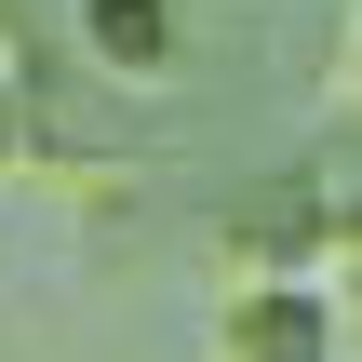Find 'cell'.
<instances>
[{
    "label": "cell",
    "instance_id": "obj_1",
    "mask_svg": "<svg viewBox=\"0 0 362 362\" xmlns=\"http://www.w3.org/2000/svg\"><path fill=\"white\" fill-rule=\"evenodd\" d=\"M215 362H336V296H309V282H242L228 322H215Z\"/></svg>",
    "mask_w": 362,
    "mask_h": 362
},
{
    "label": "cell",
    "instance_id": "obj_2",
    "mask_svg": "<svg viewBox=\"0 0 362 362\" xmlns=\"http://www.w3.org/2000/svg\"><path fill=\"white\" fill-rule=\"evenodd\" d=\"M81 54L107 81H161L175 67V0H81Z\"/></svg>",
    "mask_w": 362,
    "mask_h": 362
},
{
    "label": "cell",
    "instance_id": "obj_3",
    "mask_svg": "<svg viewBox=\"0 0 362 362\" xmlns=\"http://www.w3.org/2000/svg\"><path fill=\"white\" fill-rule=\"evenodd\" d=\"M27 148V81H0V161Z\"/></svg>",
    "mask_w": 362,
    "mask_h": 362
},
{
    "label": "cell",
    "instance_id": "obj_4",
    "mask_svg": "<svg viewBox=\"0 0 362 362\" xmlns=\"http://www.w3.org/2000/svg\"><path fill=\"white\" fill-rule=\"evenodd\" d=\"M349 322H362V242H349Z\"/></svg>",
    "mask_w": 362,
    "mask_h": 362
}]
</instances>
